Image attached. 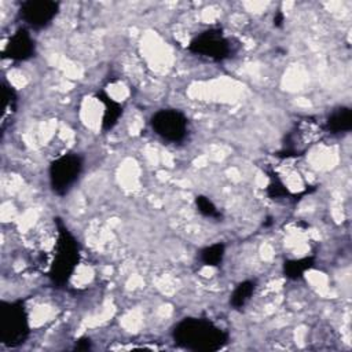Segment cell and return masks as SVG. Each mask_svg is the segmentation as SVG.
Here are the masks:
<instances>
[{
    "mask_svg": "<svg viewBox=\"0 0 352 352\" xmlns=\"http://www.w3.org/2000/svg\"><path fill=\"white\" fill-rule=\"evenodd\" d=\"M175 342L197 352H214L228 342V333L213 322L202 318H186L172 331Z\"/></svg>",
    "mask_w": 352,
    "mask_h": 352,
    "instance_id": "cell-1",
    "label": "cell"
},
{
    "mask_svg": "<svg viewBox=\"0 0 352 352\" xmlns=\"http://www.w3.org/2000/svg\"><path fill=\"white\" fill-rule=\"evenodd\" d=\"M55 220L58 235L55 242V254L48 276L54 285L60 287L69 282L80 261V246L74 235L67 230L60 219Z\"/></svg>",
    "mask_w": 352,
    "mask_h": 352,
    "instance_id": "cell-2",
    "label": "cell"
},
{
    "mask_svg": "<svg viewBox=\"0 0 352 352\" xmlns=\"http://www.w3.org/2000/svg\"><path fill=\"white\" fill-rule=\"evenodd\" d=\"M30 333L29 316L21 300L0 304V342L15 348L26 341Z\"/></svg>",
    "mask_w": 352,
    "mask_h": 352,
    "instance_id": "cell-3",
    "label": "cell"
},
{
    "mask_svg": "<svg viewBox=\"0 0 352 352\" xmlns=\"http://www.w3.org/2000/svg\"><path fill=\"white\" fill-rule=\"evenodd\" d=\"M188 51L212 60H224L234 52V45L221 29L212 28L197 34L190 41Z\"/></svg>",
    "mask_w": 352,
    "mask_h": 352,
    "instance_id": "cell-4",
    "label": "cell"
},
{
    "mask_svg": "<svg viewBox=\"0 0 352 352\" xmlns=\"http://www.w3.org/2000/svg\"><path fill=\"white\" fill-rule=\"evenodd\" d=\"M82 170V160L77 154H63L54 160L48 169L50 186L56 195H65L77 182Z\"/></svg>",
    "mask_w": 352,
    "mask_h": 352,
    "instance_id": "cell-5",
    "label": "cell"
},
{
    "mask_svg": "<svg viewBox=\"0 0 352 352\" xmlns=\"http://www.w3.org/2000/svg\"><path fill=\"white\" fill-rule=\"evenodd\" d=\"M154 132L166 142H183L188 132V118L176 109H161L150 120Z\"/></svg>",
    "mask_w": 352,
    "mask_h": 352,
    "instance_id": "cell-6",
    "label": "cell"
},
{
    "mask_svg": "<svg viewBox=\"0 0 352 352\" xmlns=\"http://www.w3.org/2000/svg\"><path fill=\"white\" fill-rule=\"evenodd\" d=\"M59 11V3L52 0H26L19 6L22 21L34 29L48 26Z\"/></svg>",
    "mask_w": 352,
    "mask_h": 352,
    "instance_id": "cell-7",
    "label": "cell"
},
{
    "mask_svg": "<svg viewBox=\"0 0 352 352\" xmlns=\"http://www.w3.org/2000/svg\"><path fill=\"white\" fill-rule=\"evenodd\" d=\"M36 44L28 29L19 28L7 41L3 50V58L22 62L34 56Z\"/></svg>",
    "mask_w": 352,
    "mask_h": 352,
    "instance_id": "cell-8",
    "label": "cell"
},
{
    "mask_svg": "<svg viewBox=\"0 0 352 352\" xmlns=\"http://www.w3.org/2000/svg\"><path fill=\"white\" fill-rule=\"evenodd\" d=\"M96 98L104 104V111L102 117V129L110 131L117 125L120 117L124 113V107L121 106L120 102L110 98L104 91H99L96 94Z\"/></svg>",
    "mask_w": 352,
    "mask_h": 352,
    "instance_id": "cell-9",
    "label": "cell"
},
{
    "mask_svg": "<svg viewBox=\"0 0 352 352\" xmlns=\"http://www.w3.org/2000/svg\"><path fill=\"white\" fill-rule=\"evenodd\" d=\"M324 128L330 133H346L352 129V110L341 106L334 109L326 118Z\"/></svg>",
    "mask_w": 352,
    "mask_h": 352,
    "instance_id": "cell-10",
    "label": "cell"
},
{
    "mask_svg": "<svg viewBox=\"0 0 352 352\" xmlns=\"http://www.w3.org/2000/svg\"><path fill=\"white\" fill-rule=\"evenodd\" d=\"M315 265V257L307 256L301 258H293L283 263V274L286 278L292 280H297L304 276L307 271H309Z\"/></svg>",
    "mask_w": 352,
    "mask_h": 352,
    "instance_id": "cell-11",
    "label": "cell"
},
{
    "mask_svg": "<svg viewBox=\"0 0 352 352\" xmlns=\"http://www.w3.org/2000/svg\"><path fill=\"white\" fill-rule=\"evenodd\" d=\"M256 290V283L253 280H243L236 285L230 297V305L235 309H241L250 300Z\"/></svg>",
    "mask_w": 352,
    "mask_h": 352,
    "instance_id": "cell-12",
    "label": "cell"
},
{
    "mask_svg": "<svg viewBox=\"0 0 352 352\" xmlns=\"http://www.w3.org/2000/svg\"><path fill=\"white\" fill-rule=\"evenodd\" d=\"M226 253V246L221 242L212 243L199 252V260L204 265L217 267L221 264Z\"/></svg>",
    "mask_w": 352,
    "mask_h": 352,
    "instance_id": "cell-13",
    "label": "cell"
},
{
    "mask_svg": "<svg viewBox=\"0 0 352 352\" xmlns=\"http://www.w3.org/2000/svg\"><path fill=\"white\" fill-rule=\"evenodd\" d=\"M3 96H4V104H3V113H1V128L6 126V120L10 113H14L16 109V94L14 88L8 84H3Z\"/></svg>",
    "mask_w": 352,
    "mask_h": 352,
    "instance_id": "cell-14",
    "label": "cell"
},
{
    "mask_svg": "<svg viewBox=\"0 0 352 352\" xmlns=\"http://www.w3.org/2000/svg\"><path fill=\"white\" fill-rule=\"evenodd\" d=\"M195 205L197 209L201 214H204L205 217H210V219H220L221 213L217 209V206L205 195H197L195 197Z\"/></svg>",
    "mask_w": 352,
    "mask_h": 352,
    "instance_id": "cell-15",
    "label": "cell"
},
{
    "mask_svg": "<svg viewBox=\"0 0 352 352\" xmlns=\"http://www.w3.org/2000/svg\"><path fill=\"white\" fill-rule=\"evenodd\" d=\"M89 348H91L89 338H80L74 345V349H77V351H88Z\"/></svg>",
    "mask_w": 352,
    "mask_h": 352,
    "instance_id": "cell-16",
    "label": "cell"
},
{
    "mask_svg": "<svg viewBox=\"0 0 352 352\" xmlns=\"http://www.w3.org/2000/svg\"><path fill=\"white\" fill-rule=\"evenodd\" d=\"M282 23H283V14H282L280 11H278V12L275 14V16H274V25H275L276 28H280Z\"/></svg>",
    "mask_w": 352,
    "mask_h": 352,
    "instance_id": "cell-17",
    "label": "cell"
}]
</instances>
